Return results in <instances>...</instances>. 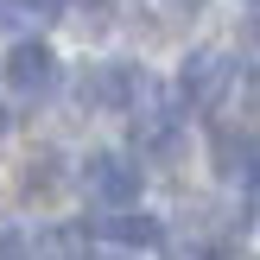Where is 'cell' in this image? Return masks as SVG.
Masks as SVG:
<instances>
[{
  "mask_svg": "<svg viewBox=\"0 0 260 260\" xmlns=\"http://www.w3.org/2000/svg\"><path fill=\"white\" fill-rule=\"evenodd\" d=\"M229 89H235V57H229L222 45H203L184 57V70H178V95H184V108H222Z\"/></svg>",
  "mask_w": 260,
  "mask_h": 260,
  "instance_id": "cell-1",
  "label": "cell"
},
{
  "mask_svg": "<svg viewBox=\"0 0 260 260\" xmlns=\"http://www.w3.org/2000/svg\"><path fill=\"white\" fill-rule=\"evenodd\" d=\"M140 165L127 159V152H89L83 159V190L95 203H108V210H134L140 203Z\"/></svg>",
  "mask_w": 260,
  "mask_h": 260,
  "instance_id": "cell-2",
  "label": "cell"
},
{
  "mask_svg": "<svg viewBox=\"0 0 260 260\" xmlns=\"http://www.w3.org/2000/svg\"><path fill=\"white\" fill-rule=\"evenodd\" d=\"M0 76H7V89L19 102H45L51 89H57V51L38 45V38H19V45L7 51V63H0Z\"/></svg>",
  "mask_w": 260,
  "mask_h": 260,
  "instance_id": "cell-3",
  "label": "cell"
},
{
  "mask_svg": "<svg viewBox=\"0 0 260 260\" xmlns=\"http://www.w3.org/2000/svg\"><path fill=\"white\" fill-rule=\"evenodd\" d=\"M140 89H146V70H134V63H95L83 76V102L89 108H134Z\"/></svg>",
  "mask_w": 260,
  "mask_h": 260,
  "instance_id": "cell-4",
  "label": "cell"
},
{
  "mask_svg": "<svg viewBox=\"0 0 260 260\" xmlns=\"http://www.w3.org/2000/svg\"><path fill=\"white\" fill-rule=\"evenodd\" d=\"M210 159H216V178H229V184H260V140H254V134L216 127Z\"/></svg>",
  "mask_w": 260,
  "mask_h": 260,
  "instance_id": "cell-5",
  "label": "cell"
},
{
  "mask_svg": "<svg viewBox=\"0 0 260 260\" xmlns=\"http://www.w3.org/2000/svg\"><path fill=\"white\" fill-rule=\"evenodd\" d=\"M102 235L114 241V248H159L165 229L152 222V216H134V210H114L108 222H102Z\"/></svg>",
  "mask_w": 260,
  "mask_h": 260,
  "instance_id": "cell-6",
  "label": "cell"
},
{
  "mask_svg": "<svg viewBox=\"0 0 260 260\" xmlns=\"http://www.w3.org/2000/svg\"><path fill=\"white\" fill-rule=\"evenodd\" d=\"M45 260H89V229H57L45 241Z\"/></svg>",
  "mask_w": 260,
  "mask_h": 260,
  "instance_id": "cell-7",
  "label": "cell"
},
{
  "mask_svg": "<svg viewBox=\"0 0 260 260\" xmlns=\"http://www.w3.org/2000/svg\"><path fill=\"white\" fill-rule=\"evenodd\" d=\"M51 172H57V159H51V152H38V159L25 165V197H51Z\"/></svg>",
  "mask_w": 260,
  "mask_h": 260,
  "instance_id": "cell-8",
  "label": "cell"
},
{
  "mask_svg": "<svg viewBox=\"0 0 260 260\" xmlns=\"http://www.w3.org/2000/svg\"><path fill=\"white\" fill-rule=\"evenodd\" d=\"M0 260H32V241L19 229H0Z\"/></svg>",
  "mask_w": 260,
  "mask_h": 260,
  "instance_id": "cell-9",
  "label": "cell"
},
{
  "mask_svg": "<svg viewBox=\"0 0 260 260\" xmlns=\"http://www.w3.org/2000/svg\"><path fill=\"white\" fill-rule=\"evenodd\" d=\"M89 260H134V254H121V248H108V254H89Z\"/></svg>",
  "mask_w": 260,
  "mask_h": 260,
  "instance_id": "cell-10",
  "label": "cell"
},
{
  "mask_svg": "<svg viewBox=\"0 0 260 260\" xmlns=\"http://www.w3.org/2000/svg\"><path fill=\"white\" fill-rule=\"evenodd\" d=\"M248 190H254V216H260V184H248Z\"/></svg>",
  "mask_w": 260,
  "mask_h": 260,
  "instance_id": "cell-11",
  "label": "cell"
},
{
  "mask_svg": "<svg viewBox=\"0 0 260 260\" xmlns=\"http://www.w3.org/2000/svg\"><path fill=\"white\" fill-rule=\"evenodd\" d=\"M0 134H7V108H0Z\"/></svg>",
  "mask_w": 260,
  "mask_h": 260,
  "instance_id": "cell-12",
  "label": "cell"
}]
</instances>
